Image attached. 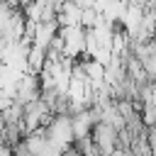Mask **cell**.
Wrapping results in <instances>:
<instances>
[{"instance_id":"6da1fadb","label":"cell","mask_w":156,"mask_h":156,"mask_svg":"<svg viewBox=\"0 0 156 156\" xmlns=\"http://www.w3.org/2000/svg\"><path fill=\"white\" fill-rule=\"evenodd\" d=\"M44 136L58 146V149H68L73 146V132H71V115H51V119L46 122V127L41 129Z\"/></svg>"}]
</instances>
